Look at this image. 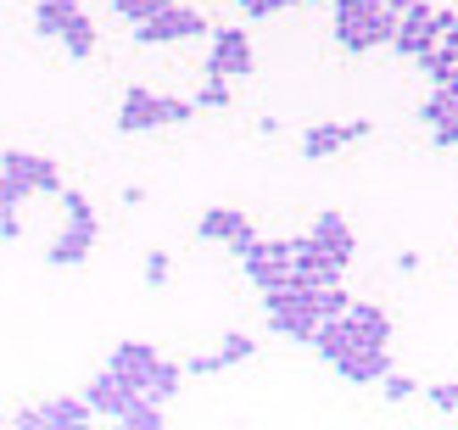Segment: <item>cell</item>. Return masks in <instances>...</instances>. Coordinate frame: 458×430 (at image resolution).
I'll return each mask as SVG.
<instances>
[{"mask_svg": "<svg viewBox=\"0 0 458 430\" xmlns=\"http://www.w3.org/2000/svg\"><path fill=\"white\" fill-rule=\"evenodd\" d=\"M62 173L51 156L39 151H6L0 163V201H22V196H62Z\"/></svg>", "mask_w": 458, "mask_h": 430, "instance_id": "cell-1", "label": "cell"}, {"mask_svg": "<svg viewBox=\"0 0 458 430\" xmlns=\"http://www.w3.org/2000/svg\"><path fill=\"white\" fill-rule=\"evenodd\" d=\"M62 213H67V230L51 240V263H56V268H79L89 252H96L101 218H96V207H89L79 190H62Z\"/></svg>", "mask_w": 458, "mask_h": 430, "instance_id": "cell-2", "label": "cell"}, {"mask_svg": "<svg viewBox=\"0 0 458 430\" xmlns=\"http://www.w3.org/2000/svg\"><path fill=\"white\" fill-rule=\"evenodd\" d=\"M196 101H174V96H151V89H123V112H118V129L123 134H146V129H179L191 123Z\"/></svg>", "mask_w": 458, "mask_h": 430, "instance_id": "cell-3", "label": "cell"}, {"mask_svg": "<svg viewBox=\"0 0 458 430\" xmlns=\"http://www.w3.org/2000/svg\"><path fill=\"white\" fill-rule=\"evenodd\" d=\"M235 257H241V274L258 285V291H268V285L291 280V268H296V240H246Z\"/></svg>", "mask_w": 458, "mask_h": 430, "instance_id": "cell-4", "label": "cell"}, {"mask_svg": "<svg viewBox=\"0 0 458 430\" xmlns=\"http://www.w3.org/2000/svg\"><path fill=\"white\" fill-rule=\"evenodd\" d=\"M201 34H213L208 29V17H201L196 6H174L168 12H157V17H146V22H134V45H174V39H201Z\"/></svg>", "mask_w": 458, "mask_h": 430, "instance_id": "cell-5", "label": "cell"}, {"mask_svg": "<svg viewBox=\"0 0 458 430\" xmlns=\"http://www.w3.org/2000/svg\"><path fill=\"white\" fill-rule=\"evenodd\" d=\"M106 369H112V375H123L134 392H151L157 369H163V352H157L151 341H118V347L106 352Z\"/></svg>", "mask_w": 458, "mask_h": 430, "instance_id": "cell-6", "label": "cell"}, {"mask_svg": "<svg viewBox=\"0 0 458 430\" xmlns=\"http://www.w3.org/2000/svg\"><path fill=\"white\" fill-rule=\"evenodd\" d=\"M208 73H218V79H246V73H251V39H246L241 29H218V34H213Z\"/></svg>", "mask_w": 458, "mask_h": 430, "instance_id": "cell-7", "label": "cell"}, {"mask_svg": "<svg viewBox=\"0 0 458 430\" xmlns=\"http://www.w3.org/2000/svg\"><path fill=\"white\" fill-rule=\"evenodd\" d=\"M196 235H201V240L229 246V252H241L246 240H258V235H251V218H246V213H235V207H208V213L196 218Z\"/></svg>", "mask_w": 458, "mask_h": 430, "instance_id": "cell-8", "label": "cell"}, {"mask_svg": "<svg viewBox=\"0 0 458 430\" xmlns=\"http://www.w3.org/2000/svg\"><path fill=\"white\" fill-rule=\"evenodd\" d=\"M84 397H89V409H96L101 419H123V414L134 409V397H140V392H134V386H129L123 375L101 369L96 380H89V392H84Z\"/></svg>", "mask_w": 458, "mask_h": 430, "instance_id": "cell-9", "label": "cell"}, {"mask_svg": "<svg viewBox=\"0 0 458 430\" xmlns=\"http://www.w3.org/2000/svg\"><path fill=\"white\" fill-rule=\"evenodd\" d=\"M313 240L325 246V252H330L341 268H347V263L358 257V240H352V230H347V213H335V207L313 218Z\"/></svg>", "mask_w": 458, "mask_h": 430, "instance_id": "cell-10", "label": "cell"}, {"mask_svg": "<svg viewBox=\"0 0 458 430\" xmlns=\"http://www.w3.org/2000/svg\"><path fill=\"white\" fill-rule=\"evenodd\" d=\"M341 380H352V386H380L386 375H392V352L386 347H352L347 364H335Z\"/></svg>", "mask_w": 458, "mask_h": 430, "instance_id": "cell-11", "label": "cell"}, {"mask_svg": "<svg viewBox=\"0 0 458 430\" xmlns=\"http://www.w3.org/2000/svg\"><path fill=\"white\" fill-rule=\"evenodd\" d=\"M347 325H352V335H358V347H392V319H386V308L352 302V308H347Z\"/></svg>", "mask_w": 458, "mask_h": 430, "instance_id": "cell-12", "label": "cell"}, {"mask_svg": "<svg viewBox=\"0 0 458 430\" xmlns=\"http://www.w3.org/2000/svg\"><path fill=\"white\" fill-rule=\"evenodd\" d=\"M352 347H358V335H352V325H347V313H341V319H325V325H318V335H313V352L325 358L330 369L347 364Z\"/></svg>", "mask_w": 458, "mask_h": 430, "instance_id": "cell-13", "label": "cell"}, {"mask_svg": "<svg viewBox=\"0 0 458 430\" xmlns=\"http://www.w3.org/2000/svg\"><path fill=\"white\" fill-rule=\"evenodd\" d=\"M89 419H101L89 409V397H56V402H39V425L45 430H84Z\"/></svg>", "mask_w": 458, "mask_h": 430, "instance_id": "cell-14", "label": "cell"}, {"mask_svg": "<svg viewBox=\"0 0 458 430\" xmlns=\"http://www.w3.org/2000/svg\"><path fill=\"white\" fill-rule=\"evenodd\" d=\"M341 146H352V129L347 123H313L302 134V156H308V163H325V156H335Z\"/></svg>", "mask_w": 458, "mask_h": 430, "instance_id": "cell-15", "label": "cell"}, {"mask_svg": "<svg viewBox=\"0 0 458 430\" xmlns=\"http://www.w3.org/2000/svg\"><path fill=\"white\" fill-rule=\"evenodd\" d=\"M79 12H84V0H39L34 6V34L39 39H62L67 17H79Z\"/></svg>", "mask_w": 458, "mask_h": 430, "instance_id": "cell-16", "label": "cell"}, {"mask_svg": "<svg viewBox=\"0 0 458 430\" xmlns=\"http://www.w3.org/2000/svg\"><path fill=\"white\" fill-rule=\"evenodd\" d=\"M96 39H101V34H96V22H89L84 12H79V17H67V29H62V51L73 56V62H89V56H96Z\"/></svg>", "mask_w": 458, "mask_h": 430, "instance_id": "cell-17", "label": "cell"}, {"mask_svg": "<svg viewBox=\"0 0 458 430\" xmlns=\"http://www.w3.org/2000/svg\"><path fill=\"white\" fill-rule=\"evenodd\" d=\"M163 409H168V402H157L151 392H140V397H134V409H129L118 425H129V430H163V419H168Z\"/></svg>", "mask_w": 458, "mask_h": 430, "instance_id": "cell-18", "label": "cell"}, {"mask_svg": "<svg viewBox=\"0 0 458 430\" xmlns=\"http://www.w3.org/2000/svg\"><path fill=\"white\" fill-rule=\"evenodd\" d=\"M347 308H352V297L341 291V280H335V285H318V291H313V313H318V319H341Z\"/></svg>", "mask_w": 458, "mask_h": 430, "instance_id": "cell-19", "label": "cell"}, {"mask_svg": "<svg viewBox=\"0 0 458 430\" xmlns=\"http://www.w3.org/2000/svg\"><path fill=\"white\" fill-rule=\"evenodd\" d=\"M229 84H235V79H218V73H208V84L196 89V106H201V112H224L229 101H235V96H229Z\"/></svg>", "mask_w": 458, "mask_h": 430, "instance_id": "cell-20", "label": "cell"}, {"mask_svg": "<svg viewBox=\"0 0 458 430\" xmlns=\"http://www.w3.org/2000/svg\"><path fill=\"white\" fill-rule=\"evenodd\" d=\"M174 0H112V12H118L123 22H146V17H157V12H168Z\"/></svg>", "mask_w": 458, "mask_h": 430, "instance_id": "cell-21", "label": "cell"}, {"mask_svg": "<svg viewBox=\"0 0 458 430\" xmlns=\"http://www.w3.org/2000/svg\"><path fill=\"white\" fill-rule=\"evenodd\" d=\"M218 352H224V364H246V358L258 352V341H251V335H241V330H229Z\"/></svg>", "mask_w": 458, "mask_h": 430, "instance_id": "cell-22", "label": "cell"}, {"mask_svg": "<svg viewBox=\"0 0 458 430\" xmlns=\"http://www.w3.org/2000/svg\"><path fill=\"white\" fill-rule=\"evenodd\" d=\"M168 268H174L168 252H146V285H151V291H163V285H168Z\"/></svg>", "mask_w": 458, "mask_h": 430, "instance_id": "cell-23", "label": "cell"}, {"mask_svg": "<svg viewBox=\"0 0 458 430\" xmlns=\"http://www.w3.org/2000/svg\"><path fill=\"white\" fill-rule=\"evenodd\" d=\"M380 392H386V402H408V397H414L420 386H414L408 375H386V380H380Z\"/></svg>", "mask_w": 458, "mask_h": 430, "instance_id": "cell-24", "label": "cell"}, {"mask_svg": "<svg viewBox=\"0 0 458 430\" xmlns=\"http://www.w3.org/2000/svg\"><path fill=\"white\" fill-rule=\"evenodd\" d=\"M296 0H241V12L246 17H280V12H291Z\"/></svg>", "mask_w": 458, "mask_h": 430, "instance_id": "cell-25", "label": "cell"}, {"mask_svg": "<svg viewBox=\"0 0 458 430\" xmlns=\"http://www.w3.org/2000/svg\"><path fill=\"white\" fill-rule=\"evenodd\" d=\"M17 235H22V218H17V201H0V240H6V246H12Z\"/></svg>", "mask_w": 458, "mask_h": 430, "instance_id": "cell-26", "label": "cell"}, {"mask_svg": "<svg viewBox=\"0 0 458 430\" xmlns=\"http://www.w3.org/2000/svg\"><path fill=\"white\" fill-rule=\"evenodd\" d=\"M430 409H442L447 419H458V386H430Z\"/></svg>", "mask_w": 458, "mask_h": 430, "instance_id": "cell-27", "label": "cell"}, {"mask_svg": "<svg viewBox=\"0 0 458 430\" xmlns=\"http://www.w3.org/2000/svg\"><path fill=\"white\" fill-rule=\"evenodd\" d=\"M430 146H437V151H453V146H458V118H447V123L430 129Z\"/></svg>", "mask_w": 458, "mask_h": 430, "instance_id": "cell-28", "label": "cell"}, {"mask_svg": "<svg viewBox=\"0 0 458 430\" xmlns=\"http://www.w3.org/2000/svg\"><path fill=\"white\" fill-rule=\"evenodd\" d=\"M185 369H191V375H218V369H229V364H224V352H208V358H191Z\"/></svg>", "mask_w": 458, "mask_h": 430, "instance_id": "cell-29", "label": "cell"}, {"mask_svg": "<svg viewBox=\"0 0 458 430\" xmlns=\"http://www.w3.org/2000/svg\"><path fill=\"white\" fill-rule=\"evenodd\" d=\"M6 430H45V425H39V409H17V414L6 419Z\"/></svg>", "mask_w": 458, "mask_h": 430, "instance_id": "cell-30", "label": "cell"}, {"mask_svg": "<svg viewBox=\"0 0 458 430\" xmlns=\"http://www.w3.org/2000/svg\"><path fill=\"white\" fill-rule=\"evenodd\" d=\"M420 268V252H397V274H414Z\"/></svg>", "mask_w": 458, "mask_h": 430, "instance_id": "cell-31", "label": "cell"}, {"mask_svg": "<svg viewBox=\"0 0 458 430\" xmlns=\"http://www.w3.org/2000/svg\"><path fill=\"white\" fill-rule=\"evenodd\" d=\"M296 6H330V0H296Z\"/></svg>", "mask_w": 458, "mask_h": 430, "instance_id": "cell-32", "label": "cell"}]
</instances>
